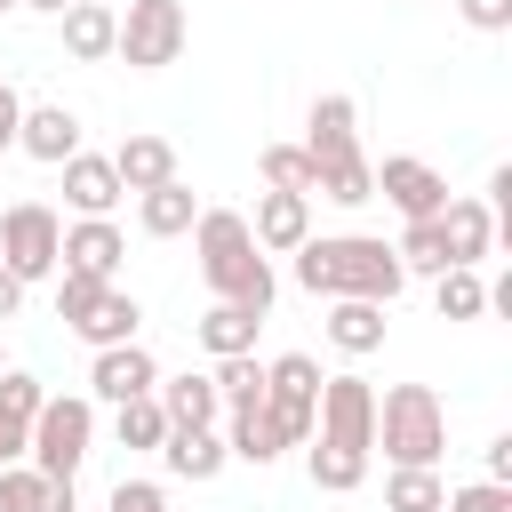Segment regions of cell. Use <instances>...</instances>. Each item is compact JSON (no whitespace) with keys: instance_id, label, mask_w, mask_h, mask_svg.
<instances>
[{"instance_id":"6da1fadb","label":"cell","mask_w":512,"mask_h":512,"mask_svg":"<svg viewBox=\"0 0 512 512\" xmlns=\"http://www.w3.org/2000/svg\"><path fill=\"white\" fill-rule=\"evenodd\" d=\"M192 248H200V280L224 296V304H240V312H272V296H280V280H272V256L256 248V232H248V216L240 208H200L192 216Z\"/></svg>"},{"instance_id":"7a4b0ae2","label":"cell","mask_w":512,"mask_h":512,"mask_svg":"<svg viewBox=\"0 0 512 512\" xmlns=\"http://www.w3.org/2000/svg\"><path fill=\"white\" fill-rule=\"evenodd\" d=\"M296 256V288L312 296H368V304H392L408 288L392 240H368V232H336V240H304L288 248Z\"/></svg>"},{"instance_id":"3957f363","label":"cell","mask_w":512,"mask_h":512,"mask_svg":"<svg viewBox=\"0 0 512 512\" xmlns=\"http://www.w3.org/2000/svg\"><path fill=\"white\" fill-rule=\"evenodd\" d=\"M304 128H312L304 152H312V168H320V200H336V208L376 200V168H368V152H360V112H352V96H312V120H304Z\"/></svg>"},{"instance_id":"277c9868","label":"cell","mask_w":512,"mask_h":512,"mask_svg":"<svg viewBox=\"0 0 512 512\" xmlns=\"http://www.w3.org/2000/svg\"><path fill=\"white\" fill-rule=\"evenodd\" d=\"M368 448H384L392 464H440V448H448V408H440V392L432 384H392L384 400H376V440Z\"/></svg>"},{"instance_id":"5b68a950","label":"cell","mask_w":512,"mask_h":512,"mask_svg":"<svg viewBox=\"0 0 512 512\" xmlns=\"http://www.w3.org/2000/svg\"><path fill=\"white\" fill-rule=\"evenodd\" d=\"M88 440H96V400H80V392H48L40 400V416H32V440H24V456L48 472V480H72L80 472V456H88Z\"/></svg>"},{"instance_id":"8992f818","label":"cell","mask_w":512,"mask_h":512,"mask_svg":"<svg viewBox=\"0 0 512 512\" xmlns=\"http://www.w3.org/2000/svg\"><path fill=\"white\" fill-rule=\"evenodd\" d=\"M184 40H192L184 0H128L112 56H120L128 72H160V64H176V56H184Z\"/></svg>"},{"instance_id":"52a82bcc","label":"cell","mask_w":512,"mask_h":512,"mask_svg":"<svg viewBox=\"0 0 512 512\" xmlns=\"http://www.w3.org/2000/svg\"><path fill=\"white\" fill-rule=\"evenodd\" d=\"M304 440H328L344 456H368V440H376V392H368V376H320V400H312V432Z\"/></svg>"},{"instance_id":"ba28073f","label":"cell","mask_w":512,"mask_h":512,"mask_svg":"<svg viewBox=\"0 0 512 512\" xmlns=\"http://www.w3.org/2000/svg\"><path fill=\"white\" fill-rule=\"evenodd\" d=\"M56 240H64V224H56V208H40V200H16V208L0 216V264H8L24 288L56 272Z\"/></svg>"},{"instance_id":"9c48e42d","label":"cell","mask_w":512,"mask_h":512,"mask_svg":"<svg viewBox=\"0 0 512 512\" xmlns=\"http://www.w3.org/2000/svg\"><path fill=\"white\" fill-rule=\"evenodd\" d=\"M368 168H376V192H384L408 224H424V216L448 208V176H440L432 160H416V152H384V160H368Z\"/></svg>"},{"instance_id":"30bf717a","label":"cell","mask_w":512,"mask_h":512,"mask_svg":"<svg viewBox=\"0 0 512 512\" xmlns=\"http://www.w3.org/2000/svg\"><path fill=\"white\" fill-rule=\"evenodd\" d=\"M312 400H320V360H312V352H280V360H264V408L280 416L288 440L312 432Z\"/></svg>"},{"instance_id":"8fae6325","label":"cell","mask_w":512,"mask_h":512,"mask_svg":"<svg viewBox=\"0 0 512 512\" xmlns=\"http://www.w3.org/2000/svg\"><path fill=\"white\" fill-rule=\"evenodd\" d=\"M128 256V232L112 216H72L64 240H56V272H88V280H112Z\"/></svg>"},{"instance_id":"7c38bea8","label":"cell","mask_w":512,"mask_h":512,"mask_svg":"<svg viewBox=\"0 0 512 512\" xmlns=\"http://www.w3.org/2000/svg\"><path fill=\"white\" fill-rule=\"evenodd\" d=\"M152 384H160V360H152L136 336H128V344H104V352H96V368H88V392H96V400H112V408H120V400H136V392H152Z\"/></svg>"},{"instance_id":"4fadbf2b","label":"cell","mask_w":512,"mask_h":512,"mask_svg":"<svg viewBox=\"0 0 512 512\" xmlns=\"http://www.w3.org/2000/svg\"><path fill=\"white\" fill-rule=\"evenodd\" d=\"M160 464L176 472V480H216L224 464H232V448H224V432L216 424H168V440H160Z\"/></svg>"},{"instance_id":"5bb4252c","label":"cell","mask_w":512,"mask_h":512,"mask_svg":"<svg viewBox=\"0 0 512 512\" xmlns=\"http://www.w3.org/2000/svg\"><path fill=\"white\" fill-rule=\"evenodd\" d=\"M16 152H32V160L64 168V160L80 152V112H72V104H32V112L16 120Z\"/></svg>"},{"instance_id":"9a60e30c","label":"cell","mask_w":512,"mask_h":512,"mask_svg":"<svg viewBox=\"0 0 512 512\" xmlns=\"http://www.w3.org/2000/svg\"><path fill=\"white\" fill-rule=\"evenodd\" d=\"M248 232H256V248L288 256V248H304V240H312V200H304V192H264V200H256V216H248Z\"/></svg>"},{"instance_id":"2e32d148","label":"cell","mask_w":512,"mask_h":512,"mask_svg":"<svg viewBox=\"0 0 512 512\" xmlns=\"http://www.w3.org/2000/svg\"><path fill=\"white\" fill-rule=\"evenodd\" d=\"M64 208L72 216H112L120 208V176H112L104 152H72L64 160Z\"/></svg>"},{"instance_id":"e0dca14e","label":"cell","mask_w":512,"mask_h":512,"mask_svg":"<svg viewBox=\"0 0 512 512\" xmlns=\"http://www.w3.org/2000/svg\"><path fill=\"white\" fill-rule=\"evenodd\" d=\"M56 24H64V56H72V64H104L112 40H120V16H112L104 0H72Z\"/></svg>"},{"instance_id":"ac0fdd59","label":"cell","mask_w":512,"mask_h":512,"mask_svg":"<svg viewBox=\"0 0 512 512\" xmlns=\"http://www.w3.org/2000/svg\"><path fill=\"white\" fill-rule=\"evenodd\" d=\"M112 176H120V192H152V184L176 176V144H168V136H120Z\"/></svg>"},{"instance_id":"d6986e66","label":"cell","mask_w":512,"mask_h":512,"mask_svg":"<svg viewBox=\"0 0 512 512\" xmlns=\"http://www.w3.org/2000/svg\"><path fill=\"white\" fill-rule=\"evenodd\" d=\"M192 216H200V200H192V184H184V176H168V184L136 192V224H144L152 240H184V232H192Z\"/></svg>"},{"instance_id":"ffe728a7","label":"cell","mask_w":512,"mask_h":512,"mask_svg":"<svg viewBox=\"0 0 512 512\" xmlns=\"http://www.w3.org/2000/svg\"><path fill=\"white\" fill-rule=\"evenodd\" d=\"M440 240H448V264H480V256L496 248L488 200H448V208H440Z\"/></svg>"},{"instance_id":"44dd1931","label":"cell","mask_w":512,"mask_h":512,"mask_svg":"<svg viewBox=\"0 0 512 512\" xmlns=\"http://www.w3.org/2000/svg\"><path fill=\"white\" fill-rule=\"evenodd\" d=\"M0 512H72V480H48L40 464H0Z\"/></svg>"},{"instance_id":"7402d4cb","label":"cell","mask_w":512,"mask_h":512,"mask_svg":"<svg viewBox=\"0 0 512 512\" xmlns=\"http://www.w3.org/2000/svg\"><path fill=\"white\" fill-rule=\"evenodd\" d=\"M136 320H144V304H136L128 288H104V296H96V304L72 320V336L104 352V344H128V336H136Z\"/></svg>"},{"instance_id":"603a6c76","label":"cell","mask_w":512,"mask_h":512,"mask_svg":"<svg viewBox=\"0 0 512 512\" xmlns=\"http://www.w3.org/2000/svg\"><path fill=\"white\" fill-rule=\"evenodd\" d=\"M328 344L336 352H376L384 344V304H368V296H328Z\"/></svg>"},{"instance_id":"cb8c5ba5","label":"cell","mask_w":512,"mask_h":512,"mask_svg":"<svg viewBox=\"0 0 512 512\" xmlns=\"http://www.w3.org/2000/svg\"><path fill=\"white\" fill-rule=\"evenodd\" d=\"M152 400L168 408V424H216V416H224L216 376H192V368H184V376H160V384H152Z\"/></svg>"},{"instance_id":"d4e9b609","label":"cell","mask_w":512,"mask_h":512,"mask_svg":"<svg viewBox=\"0 0 512 512\" xmlns=\"http://www.w3.org/2000/svg\"><path fill=\"white\" fill-rule=\"evenodd\" d=\"M224 448H232L240 464H256V472H264V464H280V456H288L296 440L280 432V416H272V408H248V416H232V432H224Z\"/></svg>"},{"instance_id":"484cf974","label":"cell","mask_w":512,"mask_h":512,"mask_svg":"<svg viewBox=\"0 0 512 512\" xmlns=\"http://www.w3.org/2000/svg\"><path fill=\"white\" fill-rule=\"evenodd\" d=\"M256 328H264V320H256V312H240V304H224V296L192 320L200 352H216V360H224V352H256Z\"/></svg>"},{"instance_id":"4316f807","label":"cell","mask_w":512,"mask_h":512,"mask_svg":"<svg viewBox=\"0 0 512 512\" xmlns=\"http://www.w3.org/2000/svg\"><path fill=\"white\" fill-rule=\"evenodd\" d=\"M432 304H440V320H480V312H488V280H480V264H448V272H432Z\"/></svg>"},{"instance_id":"83f0119b","label":"cell","mask_w":512,"mask_h":512,"mask_svg":"<svg viewBox=\"0 0 512 512\" xmlns=\"http://www.w3.org/2000/svg\"><path fill=\"white\" fill-rule=\"evenodd\" d=\"M256 168H264V192H320V168H312V152L304 144H264L256 152Z\"/></svg>"},{"instance_id":"f1b7e54d","label":"cell","mask_w":512,"mask_h":512,"mask_svg":"<svg viewBox=\"0 0 512 512\" xmlns=\"http://www.w3.org/2000/svg\"><path fill=\"white\" fill-rule=\"evenodd\" d=\"M216 400H224L232 416L264 408V360H256V352H224V360H216Z\"/></svg>"},{"instance_id":"f546056e","label":"cell","mask_w":512,"mask_h":512,"mask_svg":"<svg viewBox=\"0 0 512 512\" xmlns=\"http://www.w3.org/2000/svg\"><path fill=\"white\" fill-rule=\"evenodd\" d=\"M440 472L432 464H392V480H384V512H440Z\"/></svg>"},{"instance_id":"4dcf8cb0","label":"cell","mask_w":512,"mask_h":512,"mask_svg":"<svg viewBox=\"0 0 512 512\" xmlns=\"http://www.w3.org/2000/svg\"><path fill=\"white\" fill-rule=\"evenodd\" d=\"M112 432H120V448H160V440H168V408H160L152 392H136V400L112 408Z\"/></svg>"},{"instance_id":"1f68e13d","label":"cell","mask_w":512,"mask_h":512,"mask_svg":"<svg viewBox=\"0 0 512 512\" xmlns=\"http://www.w3.org/2000/svg\"><path fill=\"white\" fill-rule=\"evenodd\" d=\"M40 400H48V384H40L32 368H0V424H8V432H24V440H32Z\"/></svg>"},{"instance_id":"d6a6232c","label":"cell","mask_w":512,"mask_h":512,"mask_svg":"<svg viewBox=\"0 0 512 512\" xmlns=\"http://www.w3.org/2000/svg\"><path fill=\"white\" fill-rule=\"evenodd\" d=\"M392 256H400V272H448V240H440V216L408 224V232L392 240Z\"/></svg>"},{"instance_id":"836d02e7","label":"cell","mask_w":512,"mask_h":512,"mask_svg":"<svg viewBox=\"0 0 512 512\" xmlns=\"http://www.w3.org/2000/svg\"><path fill=\"white\" fill-rule=\"evenodd\" d=\"M440 512H512V488L504 480H464L440 496Z\"/></svg>"},{"instance_id":"e575fe53","label":"cell","mask_w":512,"mask_h":512,"mask_svg":"<svg viewBox=\"0 0 512 512\" xmlns=\"http://www.w3.org/2000/svg\"><path fill=\"white\" fill-rule=\"evenodd\" d=\"M456 16L472 32H512V0H456Z\"/></svg>"},{"instance_id":"d590c367","label":"cell","mask_w":512,"mask_h":512,"mask_svg":"<svg viewBox=\"0 0 512 512\" xmlns=\"http://www.w3.org/2000/svg\"><path fill=\"white\" fill-rule=\"evenodd\" d=\"M104 512H168V496H160V488H152V480H120V488H112V504H104Z\"/></svg>"},{"instance_id":"8d00e7d4","label":"cell","mask_w":512,"mask_h":512,"mask_svg":"<svg viewBox=\"0 0 512 512\" xmlns=\"http://www.w3.org/2000/svg\"><path fill=\"white\" fill-rule=\"evenodd\" d=\"M16 120H24V104H16V88L0 80V152H16Z\"/></svg>"},{"instance_id":"74e56055","label":"cell","mask_w":512,"mask_h":512,"mask_svg":"<svg viewBox=\"0 0 512 512\" xmlns=\"http://www.w3.org/2000/svg\"><path fill=\"white\" fill-rule=\"evenodd\" d=\"M488 480H504V488H512V432H496V440H488Z\"/></svg>"},{"instance_id":"f35d334b","label":"cell","mask_w":512,"mask_h":512,"mask_svg":"<svg viewBox=\"0 0 512 512\" xmlns=\"http://www.w3.org/2000/svg\"><path fill=\"white\" fill-rule=\"evenodd\" d=\"M16 312H24V280L0 264V320H16Z\"/></svg>"},{"instance_id":"ab89813d","label":"cell","mask_w":512,"mask_h":512,"mask_svg":"<svg viewBox=\"0 0 512 512\" xmlns=\"http://www.w3.org/2000/svg\"><path fill=\"white\" fill-rule=\"evenodd\" d=\"M0 464H24V432H8V424H0Z\"/></svg>"},{"instance_id":"60d3db41","label":"cell","mask_w":512,"mask_h":512,"mask_svg":"<svg viewBox=\"0 0 512 512\" xmlns=\"http://www.w3.org/2000/svg\"><path fill=\"white\" fill-rule=\"evenodd\" d=\"M16 8H40V16H64L72 0H16Z\"/></svg>"},{"instance_id":"b9f144b4","label":"cell","mask_w":512,"mask_h":512,"mask_svg":"<svg viewBox=\"0 0 512 512\" xmlns=\"http://www.w3.org/2000/svg\"><path fill=\"white\" fill-rule=\"evenodd\" d=\"M0 8H16V0H0Z\"/></svg>"},{"instance_id":"7bdbcfd3","label":"cell","mask_w":512,"mask_h":512,"mask_svg":"<svg viewBox=\"0 0 512 512\" xmlns=\"http://www.w3.org/2000/svg\"><path fill=\"white\" fill-rule=\"evenodd\" d=\"M0 368H8V360H0Z\"/></svg>"}]
</instances>
